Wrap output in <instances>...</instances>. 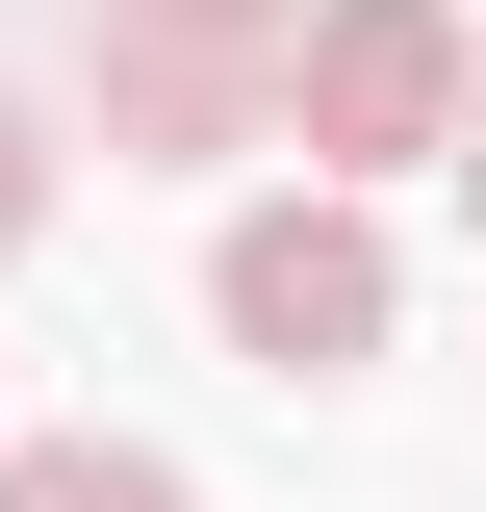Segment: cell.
Returning <instances> with one entry per match:
<instances>
[{
    "instance_id": "cell-3",
    "label": "cell",
    "mask_w": 486,
    "mask_h": 512,
    "mask_svg": "<svg viewBox=\"0 0 486 512\" xmlns=\"http://www.w3.org/2000/svg\"><path fill=\"white\" fill-rule=\"evenodd\" d=\"M307 180H461V128H486V52H461V0H307Z\"/></svg>"
},
{
    "instance_id": "cell-4",
    "label": "cell",
    "mask_w": 486,
    "mask_h": 512,
    "mask_svg": "<svg viewBox=\"0 0 486 512\" xmlns=\"http://www.w3.org/2000/svg\"><path fill=\"white\" fill-rule=\"evenodd\" d=\"M0 512H180L154 436H0Z\"/></svg>"
},
{
    "instance_id": "cell-2",
    "label": "cell",
    "mask_w": 486,
    "mask_h": 512,
    "mask_svg": "<svg viewBox=\"0 0 486 512\" xmlns=\"http://www.w3.org/2000/svg\"><path fill=\"white\" fill-rule=\"evenodd\" d=\"M77 103H103V154H256L307 103V0H103Z\"/></svg>"
},
{
    "instance_id": "cell-6",
    "label": "cell",
    "mask_w": 486,
    "mask_h": 512,
    "mask_svg": "<svg viewBox=\"0 0 486 512\" xmlns=\"http://www.w3.org/2000/svg\"><path fill=\"white\" fill-rule=\"evenodd\" d=\"M461 205H486V128H461Z\"/></svg>"
},
{
    "instance_id": "cell-5",
    "label": "cell",
    "mask_w": 486,
    "mask_h": 512,
    "mask_svg": "<svg viewBox=\"0 0 486 512\" xmlns=\"http://www.w3.org/2000/svg\"><path fill=\"white\" fill-rule=\"evenodd\" d=\"M26 231H52V128L0 103V256H26Z\"/></svg>"
},
{
    "instance_id": "cell-1",
    "label": "cell",
    "mask_w": 486,
    "mask_h": 512,
    "mask_svg": "<svg viewBox=\"0 0 486 512\" xmlns=\"http://www.w3.org/2000/svg\"><path fill=\"white\" fill-rule=\"evenodd\" d=\"M205 333H231L256 384H359L384 333H410V256H384V205H359V180L231 205V231H205Z\"/></svg>"
}]
</instances>
